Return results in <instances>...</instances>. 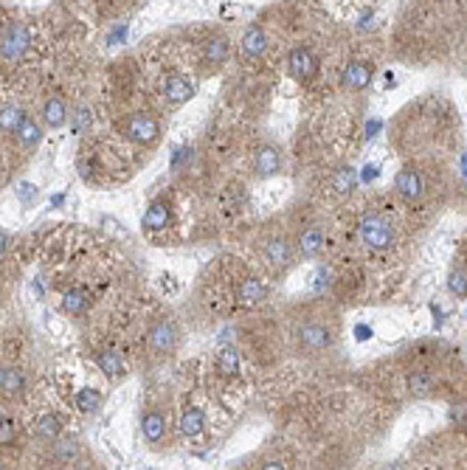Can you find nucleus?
I'll use <instances>...</instances> for the list:
<instances>
[{
    "instance_id": "nucleus-3",
    "label": "nucleus",
    "mask_w": 467,
    "mask_h": 470,
    "mask_svg": "<svg viewBox=\"0 0 467 470\" xmlns=\"http://www.w3.org/2000/svg\"><path fill=\"white\" fill-rule=\"evenodd\" d=\"M332 341H335V332H332L324 321H304L299 327V344L307 352H321V350L332 347Z\"/></svg>"
},
{
    "instance_id": "nucleus-35",
    "label": "nucleus",
    "mask_w": 467,
    "mask_h": 470,
    "mask_svg": "<svg viewBox=\"0 0 467 470\" xmlns=\"http://www.w3.org/2000/svg\"><path fill=\"white\" fill-rule=\"evenodd\" d=\"M6 248H9V237H6L3 231H0V256L6 253Z\"/></svg>"
},
{
    "instance_id": "nucleus-29",
    "label": "nucleus",
    "mask_w": 467,
    "mask_h": 470,
    "mask_svg": "<svg viewBox=\"0 0 467 470\" xmlns=\"http://www.w3.org/2000/svg\"><path fill=\"white\" fill-rule=\"evenodd\" d=\"M332 189H335L338 194H349L355 189V172L347 166V169H338L335 178H332Z\"/></svg>"
},
{
    "instance_id": "nucleus-22",
    "label": "nucleus",
    "mask_w": 467,
    "mask_h": 470,
    "mask_svg": "<svg viewBox=\"0 0 467 470\" xmlns=\"http://www.w3.org/2000/svg\"><path fill=\"white\" fill-rule=\"evenodd\" d=\"M217 372L223 377H231V375L239 372V352L234 347H223L220 350V355H217Z\"/></svg>"
},
{
    "instance_id": "nucleus-26",
    "label": "nucleus",
    "mask_w": 467,
    "mask_h": 470,
    "mask_svg": "<svg viewBox=\"0 0 467 470\" xmlns=\"http://www.w3.org/2000/svg\"><path fill=\"white\" fill-rule=\"evenodd\" d=\"M166 220H169L166 206L161 203V200H155V203L147 209V214H144V226H147V228H152V231H158V228H164V226H166Z\"/></svg>"
},
{
    "instance_id": "nucleus-5",
    "label": "nucleus",
    "mask_w": 467,
    "mask_h": 470,
    "mask_svg": "<svg viewBox=\"0 0 467 470\" xmlns=\"http://www.w3.org/2000/svg\"><path fill=\"white\" fill-rule=\"evenodd\" d=\"M124 136L136 144H152L158 139V121L152 116L136 113V116L124 118Z\"/></svg>"
},
{
    "instance_id": "nucleus-10",
    "label": "nucleus",
    "mask_w": 467,
    "mask_h": 470,
    "mask_svg": "<svg viewBox=\"0 0 467 470\" xmlns=\"http://www.w3.org/2000/svg\"><path fill=\"white\" fill-rule=\"evenodd\" d=\"M341 79H344L347 91H363L372 82V65H366V62H349L347 68H344Z\"/></svg>"
},
{
    "instance_id": "nucleus-33",
    "label": "nucleus",
    "mask_w": 467,
    "mask_h": 470,
    "mask_svg": "<svg viewBox=\"0 0 467 470\" xmlns=\"http://www.w3.org/2000/svg\"><path fill=\"white\" fill-rule=\"evenodd\" d=\"M450 420L456 425H467V402H461V406H453L450 409Z\"/></svg>"
},
{
    "instance_id": "nucleus-2",
    "label": "nucleus",
    "mask_w": 467,
    "mask_h": 470,
    "mask_svg": "<svg viewBox=\"0 0 467 470\" xmlns=\"http://www.w3.org/2000/svg\"><path fill=\"white\" fill-rule=\"evenodd\" d=\"M361 240H363L369 248H374V251H386V248L394 245V228H391L383 217L366 214V217L361 220Z\"/></svg>"
},
{
    "instance_id": "nucleus-18",
    "label": "nucleus",
    "mask_w": 467,
    "mask_h": 470,
    "mask_svg": "<svg viewBox=\"0 0 467 470\" xmlns=\"http://www.w3.org/2000/svg\"><path fill=\"white\" fill-rule=\"evenodd\" d=\"M409 389H411L414 397H431L436 391V377L431 372H411Z\"/></svg>"
},
{
    "instance_id": "nucleus-34",
    "label": "nucleus",
    "mask_w": 467,
    "mask_h": 470,
    "mask_svg": "<svg viewBox=\"0 0 467 470\" xmlns=\"http://www.w3.org/2000/svg\"><path fill=\"white\" fill-rule=\"evenodd\" d=\"M17 191H20V197H23V200L34 197V186H29V183H20V189H17Z\"/></svg>"
},
{
    "instance_id": "nucleus-20",
    "label": "nucleus",
    "mask_w": 467,
    "mask_h": 470,
    "mask_svg": "<svg viewBox=\"0 0 467 470\" xmlns=\"http://www.w3.org/2000/svg\"><path fill=\"white\" fill-rule=\"evenodd\" d=\"M26 377L17 369H0V394H23Z\"/></svg>"
},
{
    "instance_id": "nucleus-30",
    "label": "nucleus",
    "mask_w": 467,
    "mask_h": 470,
    "mask_svg": "<svg viewBox=\"0 0 467 470\" xmlns=\"http://www.w3.org/2000/svg\"><path fill=\"white\" fill-rule=\"evenodd\" d=\"M99 391H93V389H82V391H77V406H79V412H85V414H90V412H96L99 409Z\"/></svg>"
},
{
    "instance_id": "nucleus-17",
    "label": "nucleus",
    "mask_w": 467,
    "mask_h": 470,
    "mask_svg": "<svg viewBox=\"0 0 467 470\" xmlns=\"http://www.w3.org/2000/svg\"><path fill=\"white\" fill-rule=\"evenodd\" d=\"M203 428H206L203 412H200V409L183 412V417H180V434L183 437H200V434H203Z\"/></svg>"
},
{
    "instance_id": "nucleus-1",
    "label": "nucleus",
    "mask_w": 467,
    "mask_h": 470,
    "mask_svg": "<svg viewBox=\"0 0 467 470\" xmlns=\"http://www.w3.org/2000/svg\"><path fill=\"white\" fill-rule=\"evenodd\" d=\"M31 48V31L29 26L23 23H12L0 31V56L9 59V62H17L26 56V51Z\"/></svg>"
},
{
    "instance_id": "nucleus-11",
    "label": "nucleus",
    "mask_w": 467,
    "mask_h": 470,
    "mask_svg": "<svg viewBox=\"0 0 467 470\" xmlns=\"http://www.w3.org/2000/svg\"><path fill=\"white\" fill-rule=\"evenodd\" d=\"M141 431H144V439L150 445L164 442V437H166V417L161 412H147L141 417Z\"/></svg>"
},
{
    "instance_id": "nucleus-31",
    "label": "nucleus",
    "mask_w": 467,
    "mask_h": 470,
    "mask_svg": "<svg viewBox=\"0 0 467 470\" xmlns=\"http://www.w3.org/2000/svg\"><path fill=\"white\" fill-rule=\"evenodd\" d=\"M37 431H40L42 439H56L59 437V420L56 417H42L40 425H37Z\"/></svg>"
},
{
    "instance_id": "nucleus-14",
    "label": "nucleus",
    "mask_w": 467,
    "mask_h": 470,
    "mask_svg": "<svg viewBox=\"0 0 467 470\" xmlns=\"http://www.w3.org/2000/svg\"><path fill=\"white\" fill-rule=\"evenodd\" d=\"M299 253L301 256H307V259H312V256H318L321 251H324V231L321 228H315V226H310V228H304L301 234H299Z\"/></svg>"
},
{
    "instance_id": "nucleus-25",
    "label": "nucleus",
    "mask_w": 467,
    "mask_h": 470,
    "mask_svg": "<svg viewBox=\"0 0 467 470\" xmlns=\"http://www.w3.org/2000/svg\"><path fill=\"white\" fill-rule=\"evenodd\" d=\"M206 59L212 65H223L228 59V40L225 37H212L206 42Z\"/></svg>"
},
{
    "instance_id": "nucleus-32",
    "label": "nucleus",
    "mask_w": 467,
    "mask_h": 470,
    "mask_svg": "<svg viewBox=\"0 0 467 470\" xmlns=\"http://www.w3.org/2000/svg\"><path fill=\"white\" fill-rule=\"evenodd\" d=\"M12 442H15V423L0 414V445H12Z\"/></svg>"
},
{
    "instance_id": "nucleus-27",
    "label": "nucleus",
    "mask_w": 467,
    "mask_h": 470,
    "mask_svg": "<svg viewBox=\"0 0 467 470\" xmlns=\"http://www.w3.org/2000/svg\"><path fill=\"white\" fill-rule=\"evenodd\" d=\"M448 290L459 299L467 296V267H453L450 276H448Z\"/></svg>"
},
{
    "instance_id": "nucleus-7",
    "label": "nucleus",
    "mask_w": 467,
    "mask_h": 470,
    "mask_svg": "<svg viewBox=\"0 0 467 470\" xmlns=\"http://www.w3.org/2000/svg\"><path fill=\"white\" fill-rule=\"evenodd\" d=\"M287 68H290V77H293V79L307 82V79H312L315 71H318V59H315L307 48H296V51H290V56H287Z\"/></svg>"
},
{
    "instance_id": "nucleus-4",
    "label": "nucleus",
    "mask_w": 467,
    "mask_h": 470,
    "mask_svg": "<svg viewBox=\"0 0 467 470\" xmlns=\"http://www.w3.org/2000/svg\"><path fill=\"white\" fill-rule=\"evenodd\" d=\"M177 341H180V329L175 321L164 318L158 321L152 329H150V350L155 355H172L177 350Z\"/></svg>"
},
{
    "instance_id": "nucleus-13",
    "label": "nucleus",
    "mask_w": 467,
    "mask_h": 470,
    "mask_svg": "<svg viewBox=\"0 0 467 470\" xmlns=\"http://www.w3.org/2000/svg\"><path fill=\"white\" fill-rule=\"evenodd\" d=\"M268 48V34H264L259 26H251L245 34H242V54L248 59H259Z\"/></svg>"
},
{
    "instance_id": "nucleus-15",
    "label": "nucleus",
    "mask_w": 467,
    "mask_h": 470,
    "mask_svg": "<svg viewBox=\"0 0 467 470\" xmlns=\"http://www.w3.org/2000/svg\"><path fill=\"white\" fill-rule=\"evenodd\" d=\"M96 366L107 375V377H124V361H121V355L118 352H113V350H104V352H96Z\"/></svg>"
},
{
    "instance_id": "nucleus-8",
    "label": "nucleus",
    "mask_w": 467,
    "mask_h": 470,
    "mask_svg": "<svg viewBox=\"0 0 467 470\" xmlns=\"http://www.w3.org/2000/svg\"><path fill=\"white\" fill-rule=\"evenodd\" d=\"M164 96H166L169 104H183V102H189V99L194 96V85H191L189 77L172 74V77H166V82H164Z\"/></svg>"
},
{
    "instance_id": "nucleus-6",
    "label": "nucleus",
    "mask_w": 467,
    "mask_h": 470,
    "mask_svg": "<svg viewBox=\"0 0 467 470\" xmlns=\"http://www.w3.org/2000/svg\"><path fill=\"white\" fill-rule=\"evenodd\" d=\"M394 189H397L399 197L406 200V203H420V200L425 197V180L414 166H406V169L397 172Z\"/></svg>"
},
{
    "instance_id": "nucleus-12",
    "label": "nucleus",
    "mask_w": 467,
    "mask_h": 470,
    "mask_svg": "<svg viewBox=\"0 0 467 470\" xmlns=\"http://www.w3.org/2000/svg\"><path fill=\"white\" fill-rule=\"evenodd\" d=\"M279 166H282V158H279V150H276V147H262V150L256 152V158H253V169H256L259 178L276 175Z\"/></svg>"
},
{
    "instance_id": "nucleus-19",
    "label": "nucleus",
    "mask_w": 467,
    "mask_h": 470,
    "mask_svg": "<svg viewBox=\"0 0 467 470\" xmlns=\"http://www.w3.org/2000/svg\"><path fill=\"white\" fill-rule=\"evenodd\" d=\"M264 296H268V288H264L262 282H256V279H245V282L237 288V299H239L242 304H256V301H262Z\"/></svg>"
},
{
    "instance_id": "nucleus-9",
    "label": "nucleus",
    "mask_w": 467,
    "mask_h": 470,
    "mask_svg": "<svg viewBox=\"0 0 467 470\" xmlns=\"http://www.w3.org/2000/svg\"><path fill=\"white\" fill-rule=\"evenodd\" d=\"M290 256H293L290 242H287L282 234L264 240V259H268L274 267H287V265H290Z\"/></svg>"
},
{
    "instance_id": "nucleus-16",
    "label": "nucleus",
    "mask_w": 467,
    "mask_h": 470,
    "mask_svg": "<svg viewBox=\"0 0 467 470\" xmlns=\"http://www.w3.org/2000/svg\"><path fill=\"white\" fill-rule=\"evenodd\" d=\"M88 307H90V296H88L85 288H71L68 293L62 296V310L71 313V315H79V313H85Z\"/></svg>"
},
{
    "instance_id": "nucleus-21",
    "label": "nucleus",
    "mask_w": 467,
    "mask_h": 470,
    "mask_svg": "<svg viewBox=\"0 0 467 470\" xmlns=\"http://www.w3.org/2000/svg\"><path fill=\"white\" fill-rule=\"evenodd\" d=\"M42 118L48 127H62L65 118H68V110H65V102L62 99H48L42 104Z\"/></svg>"
},
{
    "instance_id": "nucleus-24",
    "label": "nucleus",
    "mask_w": 467,
    "mask_h": 470,
    "mask_svg": "<svg viewBox=\"0 0 467 470\" xmlns=\"http://www.w3.org/2000/svg\"><path fill=\"white\" fill-rule=\"evenodd\" d=\"M23 110L15 107V104H6V107H0V130L3 132H17V127L23 124Z\"/></svg>"
},
{
    "instance_id": "nucleus-23",
    "label": "nucleus",
    "mask_w": 467,
    "mask_h": 470,
    "mask_svg": "<svg viewBox=\"0 0 467 470\" xmlns=\"http://www.w3.org/2000/svg\"><path fill=\"white\" fill-rule=\"evenodd\" d=\"M40 139H42V130L37 127V121L34 118H23V124L17 127V141L31 150V147L40 144Z\"/></svg>"
},
{
    "instance_id": "nucleus-28",
    "label": "nucleus",
    "mask_w": 467,
    "mask_h": 470,
    "mask_svg": "<svg viewBox=\"0 0 467 470\" xmlns=\"http://www.w3.org/2000/svg\"><path fill=\"white\" fill-rule=\"evenodd\" d=\"M77 453H79V442L77 439H56L54 459H59V462H77Z\"/></svg>"
}]
</instances>
